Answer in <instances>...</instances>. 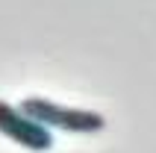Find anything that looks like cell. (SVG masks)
Masks as SVG:
<instances>
[{
    "mask_svg": "<svg viewBox=\"0 0 156 153\" xmlns=\"http://www.w3.org/2000/svg\"><path fill=\"white\" fill-rule=\"evenodd\" d=\"M21 109H24L30 118H35L38 124H44L47 130H65V133L91 136V133H100V130L106 127V118L97 115V112L71 109V106L44 100V97H24V100H21Z\"/></svg>",
    "mask_w": 156,
    "mask_h": 153,
    "instance_id": "1",
    "label": "cell"
},
{
    "mask_svg": "<svg viewBox=\"0 0 156 153\" xmlns=\"http://www.w3.org/2000/svg\"><path fill=\"white\" fill-rule=\"evenodd\" d=\"M0 133L6 138H12L15 144L27 147V150H50L53 147V136L50 130L38 124L35 118H30L21 106H12V103L0 100Z\"/></svg>",
    "mask_w": 156,
    "mask_h": 153,
    "instance_id": "2",
    "label": "cell"
}]
</instances>
